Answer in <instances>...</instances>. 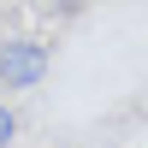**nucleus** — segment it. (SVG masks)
I'll use <instances>...</instances> for the list:
<instances>
[{"label": "nucleus", "instance_id": "f257e3e1", "mask_svg": "<svg viewBox=\"0 0 148 148\" xmlns=\"http://www.w3.org/2000/svg\"><path fill=\"white\" fill-rule=\"evenodd\" d=\"M47 65H53V53H47V42H36V36H6V42H0V89H12V95L42 89Z\"/></svg>", "mask_w": 148, "mask_h": 148}, {"label": "nucleus", "instance_id": "f03ea898", "mask_svg": "<svg viewBox=\"0 0 148 148\" xmlns=\"http://www.w3.org/2000/svg\"><path fill=\"white\" fill-rule=\"evenodd\" d=\"M12 136H18V113L0 101V148H12Z\"/></svg>", "mask_w": 148, "mask_h": 148}]
</instances>
